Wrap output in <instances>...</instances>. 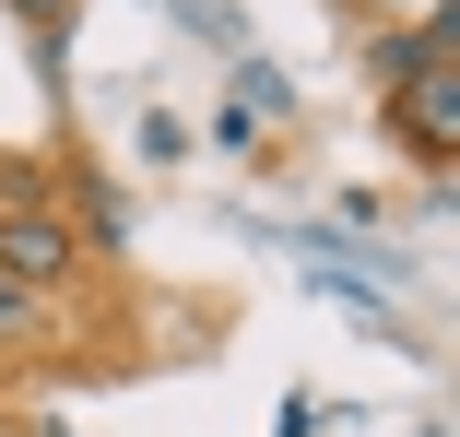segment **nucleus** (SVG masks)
<instances>
[{"mask_svg":"<svg viewBox=\"0 0 460 437\" xmlns=\"http://www.w3.org/2000/svg\"><path fill=\"white\" fill-rule=\"evenodd\" d=\"M378 130L425 165V178H448V165H460V59H425L413 83H390V95H378Z\"/></svg>","mask_w":460,"mask_h":437,"instance_id":"f257e3e1","label":"nucleus"},{"mask_svg":"<svg viewBox=\"0 0 460 437\" xmlns=\"http://www.w3.org/2000/svg\"><path fill=\"white\" fill-rule=\"evenodd\" d=\"M0 284H24V296H71L83 284V225L24 201V213H0Z\"/></svg>","mask_w":460,"mask_h":437,"instance_id":"f03ea898","label":"nucleus"},{"mask_svg":"<svg viewBox=\"0 0 460 437\" xmlns=\"http://www.w3.org/2000/svg\"><path fill=\"white\" fill-rule=\"evenodd\" d=\"M425 59H460V24H448V0H437L425 24H390V36H366V83H378V95H390V83H413Z\"/></svg>","mask_w":460,"mask_h":437,"instance_id":"7ed1b4c3","label":"nucleus"},{"mask_svg":"<svg viewBox=\"0 0 460 437\" xmlns=\"http://www.w3.org/2000/svg\"><path fill=\"white\" fill-rule=\"evenodd\" d=\"M0 13H24V24H36V48H59V24H71V0H0Z\"/></svg>","mask_w":460,"mask_h":437,"instance_id":"20e7f679","label":"nucleus"},{"mask_svg":"<svg viewBox=\"0 0 460 437\" xmlns=\"http://www.w3.org/2000/svg\"><path fill=\"white\" fill-rule=\"evenodd\" d=\"M0 331H48V296H24V284H0Z\"/></svg>","mask_w":460,"mask_h":437,"instance_id":"39448f33","label":"nucleus"}]
</instances>
